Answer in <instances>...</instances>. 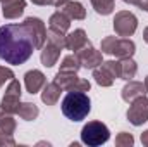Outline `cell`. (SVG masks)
Here are the masks:
<instances>
[{
    "label": "cell",
    "mask_w": 148,
    "mask_h": 147,
    "mask_svg": "<svg viewBox=\"0 0 148 147\" xmlns=\"http://www.w3.org/2000/svg\"><path fill=\"white\" fill-rule=\"evenodd\" d=\"M26 9V0H5L2 2V14L7 19H17Z\"/></svg>",
    "instance_id": "13"
},
{
    "label": "cell",
    "mask_w": 148,
    "mask_h": 147,
    "mask_svg": "<svg viewBox=\"0 0 148 147\" xmlns=\"http://www.w3.org/2000/svg\"><path fill=\"white\" fill-rule=\"evenodd\" d=\"M121 62V78L129 81L136 76V71H138V66L136 62L133 61V57H126V59H119Z\"/></svg>",
    "instance_id": "19"
},
{
    "label": "cell",
    "mask_w": 148,
    "mask_h": 147,
    "mask_svg": "<svg viewBox=\"0 0 148 147\" xmlns=\"http://www.w3.org/2000/svg\"><path fill=\"white\" fill-rule=\"evenodd\" d=\"M35 49L33 35L24 23L0 28V59L7 64H24L33 55Z\"/></svg>",
    "instance_id": "1"
},
{
    "label": "cell",
    "mask_w": 148,
    "mask_h": 147,
    "mask_svg": "<svg viewBox=\"0 0 148 147\" xmlns=\"http://www.w3.org/2000/svg\"><path fill=\"white\" fill-rule=\"evenodd\" d=\"M50 28L52 30H57V31H60V33H66L67 30H69V26H71V19L64 14V12H60V10H57V12H53L52 16H50Z\"/></svg>",
    "instance_id": "18"
},
{
    "label": "cell",
    "mask_w": 148,
    "mask_h": 147,
    "mask_svg": "<svg viewBox=\"0 0 148 147\" xmlns=\"http://www.w3.org/2000/svg\"><path fill=\"white\" fill-rule=\"evenodd\" d=\"M60 92H62V88H60L55 81L47 83V85L43 87V92H41V101H43L47 106H53V104H57V101L60 99Z\"/></svg>",
    "instance_id": "17"
},
{
    "label": "cell",
    "mask_w": 148,
    "mask_h": 147,
    "mask_svg": "<svg viewBox=\"0 0 148 147\" xmlns=\"http://www.w3.org/2000/svg\"><path fill=\"white\" fill-rule=\"evenodd\" d=\"M0 146H16V140L12 139V135H7L0 130Z\"/></svg>",
    "instance_id": "30"
},
{
    "label": "cell",
    "mask_w": 148,
    "mask_h": 147,
    "mask_svg": "<svg viewBox=\"0 0 148 147\" xmlns=\"http://www.w3.org/2000/svg\"><path fill=\"white\" fill-rule=\"evenodd\" d=\"M143 38H145V42L148 43V26L145 28V33H143Z\"/></svg>",
    "instance_id": "36"
},
{
    "label": "cell",
    "mask_w": 148,
    "mask_h": 147,
    "mask_svg": "<svg viewBox=\"0 0 148 147\" xmlns=\"http://www.w3.org/2000/svg\"><path fill=\"white\" fill-rule=\"evenodd\" d=\"M24 24L29 28L31 35H33V40H35V47L36 49H43L45 42H47V28L43 24L41 19L38 17H26L24 19Z\"/></svg>",
    "instance_id": "9"
},
{
    "label": "cell",
    "mask_w": 148,
    "mask_h": 147,
    "mask_svg": "<svg viewBox=\"0 0 148 147\" xmlns=\"http://www.w3.org/2000/svg\"><path fill=\"white\" fill-rule=\"evenodd\" d=\"M60 12H64L69 19H76V21H83L86 17V10L83 7V3L79 2H74V0H66L60 7H59Z\"/></svg>",
    "instance_id": "12"
},
{
    "label": "cell",
    "mask_w": 148,
    "mask_h": 147,
    "mask_svg": "<svg viewBox=\"0 0 148 147\" xmlns=\"http://www.w3.org/2000/svg\"><path fill=\"white\" fill-rule=\"evenodd\" d=\"M81 68V62L77 59V55H66L60 62V71H66V73H77Z\"/></svg>",
    "instance_id": "23"
},
{
    "label": "cell",
    "mask_w": 148,
    "mask_h": 147,
    "mask_svg": "<svg viewBox=\"0 0 148 147\" xmlns=\"http://www.w3.org/2000/svg\"><path fill=\"white\" fill-rule=\"evenodd\" d=\"M19 106H21V83L16 78H12L9 81V87L5 90V95L2 99L0 107L10 114H14L19 111Z\"/></svg>",
    "instance_id": "6"
},
{
    "label": "cell",
    "mask_w": 148,
    "mask_h": 147,
    "mask_svg": "<svg viewBox=\"0 0 148 147\" xmlns=\"http://www.w3.org/2000/svg\"><path fill=\"white\" fill-rule=\"evenodd\" d=\"M147 94V90H145V85L143 83H140V81H133V80H129V83L122 88V99L126 101V102H133L134 99H138V97H141V95H145Z\"/></svg>",
    "instance_id": "15"
},
{
    "label": "cell",
    "mask_w": 148,
    "mask_h": 147,
    "mask_svg": "<svg viewBox=\"0 0 148 147\" xmlns=\"http://www.w3.org/2000/svg\"><path fill=\"white\" fill-rule=\"evenodd\" d=\"M45 83H47L45 74L41 73V71H38V69L28 71V73L24 74V85H26V90H28L31 95L38 94V92L45 87Z\"/></svg>",
    "instance_id": "10"
},
{
    "label": "cell",
    "mask_w": 148,
    "mask_h": 147,
    "mask_svg": "<svg viewBox=\"0 0 148 147\" xmlns=\"http://www.w3.org/2000/svg\"><path fill=\"white\" fill-rule=\"evenodd\" d=\"M127 119L134 126H140L148 121V97L141 95L131 102V107L127 109Z\"/></svg>",
    "instance_id": "7"
},
{
    "label": "cell",
    "mask_w": 148,
    "mask_h": 147,
    "mask_svg": "<svg viewBox=\"0 0 148 147\" xmlns=\"http://www.w3.org/2000/svg\"><path fill=\"white\" fill-rule=\"evenodd\" d=\"M90 43H91V42L86 37V31L81 30V28L71 31V33L66 37V49H67V50H73V52L81 50L83 47H86V45H90Z\"/></svg>",
    "instance_id": "11"
},
{
    "label": "cell",
    "mask_w": 148,
    "mask_h": 147,
    "mask_svg": "<svg viewBox=\"0 0 148 147\" xmlns=\"http://www.w3.org/2000/svg\"><path fill=\"white\" fill-rule=\"evenodd\" d=\"M17 114H19L23 119H26V121H33V119H36L38 118L40 109L36 107V104H33V102H24V104L19 106Z\"/></svg>",
    "instance_id": "22"
},
{
    "label": "cell",
    "mask_w": 148,
    "mask_h": 147,
    "mask_svg": "<svg viewBox=\"0 0 148 147\" xmlns=\"http://www.w3.org/2000/svg\"><path fill=\"white\" fill-rule=\"evenodd\" d=\"M109 137H110V132H109L107 125H103L102 121H90L81 130V142L90 147L105 144L109 140Z\"/></svg>",
    "instance_id": "3"
},
{
    "label": "cell",
    "mask_w": 148,
    "mask_h": 147,
    "mask_svg": "<svg viewBox=\"0 0 148 147\" xmlns=\"http://www.w3.org/2000/svg\"><path fill=\"white\" fill-rule=\"evenodd\" d=\"M62 112L71 121H83L90 111H91V101L86 92H76L71 90L60 102Z\"/></svg>",
    "instance_id": "2"
},
{
    "label": "cell",
    "mask_w": 148,
    "mask_h": 147,
    "mask_svg": "<svg viewBox=\"0 0 148 147\" xmlns=\"http://www.w3.org/2000/svg\"><path fill=\"white\" fill-rule=\"evenodd\" d=\"M33 3H36V5H47L48 3V0H31Z\"/></svg>",
    "instance_id": "34"
},
{
    "label": "cell",
    "mask_w": 148,
    "mask_h": 147,
    "mask_svg": "<svg viewBox=\"0 0 148 147\" xmlns=\"http://www.w3.org/2000/svg\"><path fill=\"white\" fill-rule=\"evenodd\" d=\"M0 130L7 135H12L16 130V119L12 118L10 112L3 111L2 107H0Z\"/></svg>",
    "instance_id": "21"
},
{
    "label": "cell",
    "mask_w": 148,
    "mask_h": 147,
    "mask_svg": "<svg viewBox=\"0 0 148 147\" xmlns=\"http://www.w3.org/2000/svg\"><path fill=\"white\" fill-rule=\"evenodd\" d=\"M2 2H5V0H0V3H2Z\"/></svg>",
    "instance_id": "38"
},
{
    "label": "cell",
    "mask_w": 148,
    "mask_h": 147,
    "mask_svg": "<svg viewBox=\"0 0 148 147\" xmlns=\"http://www.w3.org/2000/svg\"><path fill=\"white\" fill-rule=\"evenodd\" d=\"M138 28V19L133 12L129 10H121L115 14L114 17V30L117 33V37H122V38H127L131 37Z\"/></svg>",
    "instance_id": "5"
},
{
    "label": "cell",
    "mask_w": 148,
    "mask_h": 147,
    "mask_svg": "<svg viewBox=\"0 0 148 147\" xmlns=\"http://www.w3.org/2000/svg\"><path fill=\"white\" fill-rule=\"evenodd\" d=\"M141 144H143V146H148V130L141 133Z\"/></svg>",
    "instance_id": "32"
},
{
    "label": "cell",
    "mask_w": 148,
    "mask_h": 147,
    "mask_svg": "<svg viewBox=\"0 0 148 147\" xmlns=\"http://www.w3.org/2000/svg\"><path fill=\"white\" fill-rule=\"evenodd\" d=\"M136 50V45L133 40L129 38H117L115 42V47L112 50V55H115L117 59H126V57H133Z\"/></svg>",
    "instance_id": "14"
},
{
    "label": "cell",
    "mask_w": 148,
    "mask_h": 147,
    "mask_svg": "<svg viewBox=\"0 0 148 147\" xmlns=\"http://www.w3.org/2000/svg\"><path fill=\"white\" fill-rule=\"evenodd\" d=\"M66 0H48V5H53V7H60Z\"/></svg>",
    "instance_id": "31"
},
{
    "label": "cell",
    "mask_w": 148,
    "mask_h": 147,
    "mask_svg": "<svg viewBox=\"0 0 148 147\" xmlns=\"http://www.w3.org/2000/svg\"><path fill=\"white\" fill-rule=\"evenodd\" d=\"M138 7L145 9V10L148 12V0H140V2H138Z\"/></svg>",
    "instance_id": "33"
},
{
    "label": "cell",
    "mask_w": 148,
    "mask_h": 147,
    "mask_svg": "<svg viewBox=\"0 0 148 147\" xmlns=\"http://www.w3.org/2000/svg\"><path fill=\"white\" fill-rule=\"evenodd\" d=\"M115 42H117V37H105L102 40V45H100V50L102 54H112L114 47H115Z\"/></svg>",
    "instance_id": "28"
},
{
    "label": "cell",
    "mask_w": 148,
    "mask_h": 147,
    "mask_svg": "<svg viewBox=\"0 0 148 147\" xmlns=\"http://www.w3.org/2000/svg\"><path fill=\"white\" fill-rule=\"evenodd\" d=\"M134 144V139L131 133H126V132H121L117 137H115V146L117 147H129Z\"/></svg>",
    "instance_id": "26"
},
{
    "label": "cell",
    "mask_w": 148,
    "mask_h": 147,
    "mask_svg": "<svg viewBox=\"0 0 148 147\" xmlns=\"http://www.w3.org/2000/svg\"><path fill=\"white\" fill-rule=\"evenodd\" d=\"M145 90H147V92H148V76H147V78H145Z\"/></svg>",
    "instance_id": "37"
},
{
    "label": "cell",
    "mask_w": 148,
    "mask_h": 147,
    "mask_svg": "<svg viewBox=\"0 0 148 147\" xmlns=\"http://www.w3.org/2000/svg\"><path fill=\"white\" fill-rule=\"evenodd\" d=\"M62 90L66 92H71V90H76V92H88L91 88V83L88 80H83L79 78L76 73H66V71H59L55 74V80H53Z\"/></svg>",
    "instance_id": "4"
},
{
    "label": "cell",
    "mask_w": 148,
    "mask_h": 147,
    "mask_svg": "<svg viewBox=\"0 0 148 147\" xmlns=\"http://www.w3.org/2000/svg\"><path fill=\"white\" fill-rule=\"evenodd\" d=\"M47 42L52 43V45H55V47H59L62 50V49H66V33H60L57 30L48 28V31H47Z\"/></svg>",
    "instance_id": "24"
},
{
    "label": "cell",
    "mask_w": 148,
    "mask_h": 147,
    "mask_svg": "<svg viewBox=\"0 0 148 147\" xmlns=\"http://www.w3.org/2000/svg\"><path fill=\"white\" fill-rule=\"evenodd\" d=\"M59 57H60V49L59 47H55L52 43H47V47L43 45V49H41V64L45 68L55 66L57 61H59Z\"/></svg>",
    "instance_id": "16"
},
{
    "label": "cell",
    "mask_w": 148,
    "mask_h": 147,
    "mask_svg": "<svg viewBox=\"0 0 148 147\" xmlns=\"http://www.w3.org/2000/svg\"><path fill=\"white\" fill-rule=\"evenodd\" d=\"M91 5L102 16H109L114 10V0H91Z\"/></svg>",
    "instance_id": "25"
},
{
    "label": "cell",
    "mask_w": 148,
    "mask_h": 147,
    "mask_svg": "<svg viewBox=\"0 0 148 147\" xmlns=\"http://www.w3.org/2000/svg\"><path fill=\"white\" fill-rule=\"evenodd\" d=\"M12 78H14L12 69H9V68H5V66H0V87H2L5 81H10Z\"/></svg>",
    "instance_id": "29"
},
{
    "label": "cell",
    "mask_w": 148,
    "mask_h": 147,
    "mask_svg": "<svg viewBox=\"0 0 148 147\" xmlns=\"http://www.w3.org/2000/svg\"><path fill=\"white\" fill-rule=\"evenodd\" d=\"M102 66H103L114 78H121V62H119V61H107V62H102Z\"/></svg>",
    "instance_id": "27"
},
{
    "label": "cell",
    "mask_w": 148,
    "mask_h": 147,
    "mask_svg": "<svg viewBox=\"0 0 148 147\" xmlns=\"http://www.w3.org/2000/svg\"><path fill=\"white\" fill-rule=\"evenodd\" d=\"M93 78H95V81H97L100 87H112V83H114V80H115L102 64L93 69Z\"/></svg>",
    "instance_id": "20"
},
{
    "label": "cell",
    "mask_w": 148,
    "mask_h": 147,
    "mask_svg": "<svg viewBox=\"0 0 148 147\" xmlns=\"http://www.w3.org/2000/svg\"><path fill=\"white\" fill-rule=\"evenodd\" d=\"M74 54L77 55V59L81 62V68H86V69H95V68H98L103 62L102 61V52L95 50L91 43L86 45V47H83L81 50H77Z\"/></svg>",
    "instance_id": "8"
},
{
    "label": "cell",
    "mask_w": 148,
    "mask_h": 147,
    "mask_svg": "<svg viewBox=\"0 0 148 147\" xmlns=\"http://www.w3.org/2000/svg\"><path fill=\"white\" fill-rule=\"evenodd\" d=\"M122 2H126V3H131V5H138V2H140V0H122Z\"/></svg>",
    "instance_id": "35"
}]
</instances>
